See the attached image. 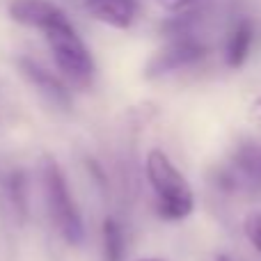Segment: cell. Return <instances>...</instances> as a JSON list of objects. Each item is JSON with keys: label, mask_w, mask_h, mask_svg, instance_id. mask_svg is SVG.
Here are the masks:
<instances>
[{"label": "cell", "mask_w": 261, "mask_h": 261, "mask_svg": "<svg viewBox=\"0 0 261 261\" xmlns=\"http://www.w3.org/2000/svg\"><path fill=\"white\" fill-rule=\"evenodd\" d=\"M147 181L156 197V211L165 220H184L195 208V195L179 167L163 149H151L144 161Z\"/></svg>", "instance_id": "1"}, {"label": "cell", "mask_w": 261, "mask_h": 261, "mask_svg": "<svg viewBox=\"0 0 261 261\" xmlns=\"http://www.w3.org/2000/svg\"><path fill=\"white\" fill-rule=\"evenodd\" d=\"M39 179L53 227L69 245H81L85 239V222H83L78 204L73 199L71 190H69L62 167L48 153L39 158Z\"/></svg>", "instance_id": "2"}, {"label": "cell", "mask_w": 261, "mask_h": 261, "mask_svg": "<svg viewBox=\"0 0 261 261\" xmlns=\"http://www.w3.org/2000/svg\"><path fill=\"white\" fill-rule=\"evenodd\" d=\"M44 37L48 41V48L53 53V60L58 64L60 73L67 78L71 85L87 90L94 83V58L87 50L85 41L78 37L76 28L69 23V18H60L58 23L48 25L44 30Z\"/></svg>", "instance_id": "3"}, {"label": "cell", "mask_w": 261, "mask_h": 261, "mask_svg": "<svg viewBox=\"0 0 261 261\" xmlns=\"http://www.w3.org/2000/svg\"><path fill=\"white\" fill-rule=\"evenodd\" d=\"M218 184L225 190H261V144L241 142L218 172Z\"/></svg>", "instance_id": "4"}, {"label": "cell", "mask_w": 261, "mask_h": 261, "mask_svg": "<svg viewBox=\"0 0 261 261\" xmlns=\"http://www.w3.org/2000/svg\"><path fill=\"white\" fill-rule=\"evenodd\" d=\"M204 58H206V46L199 39H195V37L181 35L149 58L147 67H144V76L161 78V76H167V73L181 71L186 67H193V64H197Z\"/></svg>", "instance_id": "5"}, {"label": "cell", "mask_w": 261, "mask_h": 261, "mask_svg": "<svg viewBox=\"0 0 261 261\" xmlns=\"http://www.w3.org/2000/svg\"><path fill=\"white\" fill-rule=\"evenodd\" d=\"M18 69H21L23 78H25L50 106H55V108H60V110L71 108V94H69L67 85H64L60 78H55L50 71H46L41 64H37L35 60L21 58L18 60Z\"/></svg>", "instance_id": "6"}, {"label": "cell", "mask_w": 261, "mask_h": 261, "mask_svg": "<svg viewBox=\"0 0 261 261\" xmlns=\"http://www.w3.org/2000/svg\"><path fill=\"white\" fill-rule=\"evenodd\" d=\"M7 14L18 25L32 28V30L39 32H44L48 25L64 18L62 9L58 5L48 3V0H12L7 5Z\"/></svg>", "instance_id": "7"}, {"label": "cell", "mask_w": 261, "mask_h": 261, "mask_svg": "<svg viewBox=\"0 0 261 261\" xmlns=\"http://www.w3.org/2000/svg\"><path fill=\"white\" fill-rule=\"evenodd\" d=\"M85 7L96 21L117 30H126L135 21V0H85Z\"/></svg>", "instance_id": "8"}, {"label": "cell", "mask_w": 261, "mask_h": 261, "mask_svg": "<svg viewBox=\"0 0 261 261\" xmlns=\"http://www.w3.org/2000/svg\"><path fill=\"white\" fill-rule=\"evenodd\" d=\"M252 39H254L252 23H250L248 18H241V21L231 28L229 37H227V44H225L227 67H231V69L243 67L248 55H250V48H252Z\"/></svg>", "instance_id": "9"}, {"label": "cell", "mask_w": 261, "mask_h": 261, "mask_svg": "<svg viewBox=\"0 0 261 261\" xmlns=\"http://www.w3.org/2000/svg\"><path fill=\"white\" fill-rule=\"evenodd\" d=\"M103 254L106 261H124V231L115 218L103 220Z\"/></svg>", "instance_id": "10"}, {"label": "cell", "mask_w": 261, "mask_h": 261, "mask_svg": "<svg viewBox=\"0 0 261 261\" xmlns=\"http://www.w3.org/2000/svg\"><path fill=\"white\" fill-rule=\"evenodd\" d=\"M243 234H245V239L250 241V245H252V248L261 254V211L245 218Z\"/></svg>", "instance_id": "11"}, {"label": "cell", "mask_w": 261, "mask_h": 261, "mask_svg": "<svg viewBox=\"0 0 261 261\" xmlns=\"http://www.w3.org/2000/svg\"><path fill=\"white\" fill-rule=\"evenodd\" d=\"M195 0H158V5L165 9H170V12H181V9L190 7Z\"/></svg>", "instance_id": "12"}, {"label": "cell", "mask_w": 261, "mask_h": 261, "mask_svg": "<svg viewBox=\"0 0 261 261\" xmlns=\"http://www.w3.org/2000/svg\"><path fill=\"white\" fill-rule=\"evenodd\" d=\"M250 115H252V119L261 126V96L252 101V106H250Z\"/></svg>", "instance_id": "13"}, {"label": "cell", "mask_w": 261, "mask_h": 261, "mask_svg": "<svg viewBox=\"0 0 261 261\" xmlns=\"http://www.w3.org/2000/svg\"><path fill=\"white\" fill-rule=\"evenodd\" d=\"M216 261H236L234 257H229V254H218Z\"/></svg>", "instance_id": "14"}, {"label": "cell", "mask_w": 261, "mask_h": 261, "mask_svg": "<svg viewBox=\"0 0 261 261\" xmlns=\"http://www.w3.org/2000/svg\"><path fill=\"white\" fill-rule=\"evenodd\" d=\"M140 261H163V259H140Z\"/></svg>", "instance_id": "15"}]
</instances>
